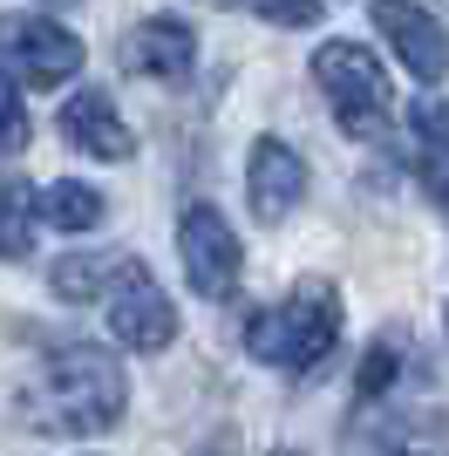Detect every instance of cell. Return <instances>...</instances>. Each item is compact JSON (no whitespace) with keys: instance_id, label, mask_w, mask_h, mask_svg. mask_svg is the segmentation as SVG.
Instances as JSON below:
<instances>
[{"instance_id":"cell-5","label":"cell","mask_w":449,"mask_h":456,"mask_svg":"<svg viewBox=\"0 0 449 456\" xmlns=\"http://www.w3.org/2000/svg\"><path fill=\"white\" fill-rule=\"evenodd\" d=\"M102 314H110V334L123 347H136V354H157V347L177 341V306H170V293L157 280H150L143 259H123L110 280V293H102Z\"/></svg>"},{"instance_id":"cell-10","label":"cell","mask_w":449,"mask_h":456,"mask_svg":"<svg viewBox=\"0 0 449 456\" xmlns=\"http://www.w3.org/2000/svg\"><path fill=\"white\" fill-rule=\"evenodd\" d=\"M191 61H198V35H191L177 14H150L123 35V69L150 82H184Z\"/></svg>"},{"instance_id":"cell-6","label":"cell","mask_w":449,"mask_h":456,"mask_svg":"<svg viewBox=\"0 0 449 456\" xmlns=\"http://www.w3.org/2000/svg\"><path fill=\"white\" fill-rule=\"evenodd\" d=\"M177 252H184V280H191V293L224 300V293L239 286L245 252H239V232L224 225V211H218V205H191V211H184V225H177Z\"/></svg>"},{"instance_id":"cell-1","label":"cell","mask_w":449,"mask_h":456,"mask_svg":"<svg viewBox=\"0 0 449 456\" xmlns=\"http://www.w3.org/2000/svg\"><path fill=\"white\" fill-rule=\"evenodd\" d=\"M123 402H130L123 362H110V347L69 341L41 362V381L20 395V409H28V429L41 436H102L116 429Z\"/></svg>"},{"instance_id":"cell-7","label":"cell","mask_w":449,"mask_h":456,"mask_svg":"<svg viewBox=\"0 0 449 456\" xmlns=\"http://www.w3.org/2000/svg\"><path fill=\"white\" fill-rule=\"evenodd\" d=\"M374 28L388 35V48L402 55V69H409L415 82H443L449 76V35L443 20L429 14V7H415V0H374Z\"/></svg>"},{"instance_id":"cell-15","label":"cell","mask_w":449,"mask_h":456,"mask_svg":"<svg viewBox=\"0 0 449 456\" xmlns=\"http://www.w3.org/2000/svg\"><path fill=\"white\" fill-rule=\"evenodd\" d=\"M28 246H35V191L20 177H0V259L14 266L28 259Z\"/></svg>"},{"instance_id":"cell-3","label":"cell","mask_w":449,"mask_h":456,"mask_svg":"<svg viewBox=\"0 0 449 456\" xmlns=\"http://www.w3.org/2000/svg\"><path fill=\"white\" fill-rule=\"evenodd\" d=\"M314 82L347 136H361V143L388 136V76L361 41H327L314 55Z\"/></svg>"},{"instance_id":"cell-8","label":"cell","mask_w":449,"mask_h":456,"mask_svg":"<svg viewBox=\"0 0 449 456\" xmlns=\"http://www.w3.org/2000/svg\"><path fill=\"white\" fill-rule=\"evenodd\" d=\"M245 198H252V218L259 225H280L293 218V205L306 198V157L280 136H259L252 143V164H245Z\"/></svg>"},{"instance_id":"cell-2","label":"cell","mask_w":449,"mask_h":456,"mask_svg":"<svg viewBox=\"0 0 449 456\" xmlns=\"http://www.w3.org/2000/svg\"><path fill=\"white\" fill-rule=\"evenodd\" d=\"M334 341H340V293L327 280H299L280 306H259L245 321V354L265 368H293V375L320 368L334 354Z\"/></svg>"},{"instance_id":"cell-14","label":"cell","mask_w":449,"mask_h":456,"mask_svg":"<svg viewBox=\"0 0 449 456\" xmlns=\"http://www.w3.org/2000/svg\"><path fill=\"white\" fill-rule=\"evenodd\" d=\"M48 286H55V300H69V306H95L110 293V252H69V259H55Z\"/></svg>"},{"instance_id":"cell-20","label":"cell","mask_w":449,"mask_h":456,"mask_svg":"<svg viewBox=\"0 0 449 456\" xmlns=\"http://www.w3.org/2000/svg\"><path fill=\"white\" fill-rule=\"evenodd\" d=\"M280 456H293V450H280Z\"/></svg>"},{"instance_id":"cell-4","label":"cell","mask_w":449,"mask_h":456,"mask_svg":"<svg viewBox=\"0 0 449 456\" xmlns=\"http://www.w3.org/2000/svg\"><path fill=\"white\" fill-rule=\"evenodd\" d=\"M0 69L28 89H61L82 69V35H69L48 14H0Z\"/></svg>"},{"instance_id":"cell-11","label":"cell","mask_w":449,"mask_h":456,"mask_svg":"<svg viewBox=\"0 0 449 456\" xmlns=\"http://www.w3.org/2000/svg\"><path fill=\"white\" fill-rule=\"evenodd\" d=\"M61 136H69L75 151H89V157H110V164H123V157L136 151L130 123H123L116 102H110V89H75L69 102H61Z\"/></svg>"},{"instance_id":"cell-9","label":"cell","mask_w":449,"mask_h":456,"mask_svg":"<svg viewBox=\"0 0 449 456\" xmlns=\"http://www.w3.org/2000/svg\"><path fill=\"white\" fill-rule=\"evenodd\" d=\"M347 450L355 456H449V416L443 409H402V416L361 409Z\"/></svg>"},{"instance_id":"cell-19","label":"cell","mask_w":449,"mask_h":456,"mask_svg":"<svg viewBox=\"0 0 449 456\" xmlns=\"http://www.w3.org/2000/svg\"><path fill=\"white\" fill-rule=\"evenodd\" d=\"M205 7H239V0H205Z\"/></svg>"},{"instance_id":"cell-16","label":"cell","mask_w":449,"mask_h":456,"mask_svg":"<svg viewBox=\"0 0 449 456\" xmlns=\"http://www.w3.org/2000/svg\"><path fill=\"white\" fill-rule=\"evenodd\" d=\"M395 375H402V354H395V341H374V347H368V362H361V375H355L361 409H368V402L381 395V388H388Z\"/></svg>"},{"instance_id":"cell-13","label":"cell","mask_w":449,"mask_h":456,"mask_svg":"<svg viewBox=\"0 0 449 456\" xmlns=\"http://www.w3.org/2000/svg\"><path fill=\"white\" fill-rule=\"evenodd\" d=\"M102 191L82 184V177H55V184H41L35 191V218L41 225H55V232H95L102 225Z\"/></svg>"},{"instance_id":"cell-18","label":"cell","mask_w":449,"mask_h":456,"mask_svg":"<svg viewBox=\"0 0 449 456\" xmlns=\"http://www.w3.org/2000/svg\"><path fill=\"white\" fill-rule=\"evenodd\" d=\"M252 14L273 20V28H314V20H320V0H252Z\"/></svg>"},{"instance_id":"cell-12","label":"cell","mask_w":449,"mask_h":456,"mask_svg":"<svg viewBox=\"0 0 449 456\" xmlns=\"http://www.w3.org/2000/svg\"><path fill=\"white\" fill-rule=\"evenodd\" d=\"M409 130H415V143H422V184H429V198L436 205H449V102L443 95H422L409 110Z\"/></svg>"},{"instance_id":"cell-17","label":"cell","mask_w":449,"mask_h":456,"mask_svg":"<svg viewBox=\"0 0 449 456\" xmlns=\"http://www.w3.org/2000/svg\"><path fill=\"white\" fill-rule=\"evenodd\" d=\"M20 143H28V110H20L14 76L0 69V151H20Z\"/></svg>"}]
</instances>
